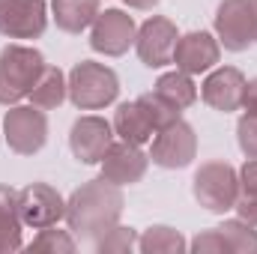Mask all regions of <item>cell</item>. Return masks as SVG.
<instances>
[{"label": "cell", "instance_id": "cell-1", "mask_svg": "<svg viewBox=\"0 0 257 254\" xmlns=\"http://www.w3.org/2000/svg\"><path fill=\"white\" fill-rule=\"evenodd\" d=\"M123 206H126V197L120 186L108 183L105 177L87 180L66 200V224L75 233V239L96 242L105 230L120 224Z\"/></svg>", "mask_w": 257, "mask_h": 254}, {"label": "cell", "instance_id": "cell-2", "mask_svg": "<svg viewBox=\"0 0 257 254\" xmlns=\"http://www.w3.org/2000/svg\"><path fill=\"white\" fill-rule=\"evenodd\" d=\"M69 99L78 111H102L120 96V78L111 66L81 60L72 66L69 78Z\"/></svg>", "mask_w": 257, "mask_h": 254}, {"label": "cell", "instance_id": "cell-3", "mask_svg": "<svg viewBox=\"0 0 257 254\" xmlns=\"http://www.w3.org/2000/svg\"><path fill=\"white\" fill-rule=\"evenodd\" d=\"M42 69L45 57L33 45H6L0 51V105H18L27 99Z\"/></svg>", "mask_w": 257, "mask_h": 254}, {"label": "cell", "instance_id": "cell-4", "mask_svg": "<svg viewBox=\"0 0 257 254\" xmlns=\"http://www.w3.org/2000/svg\"><path fill=\"white\" fill-rule=\"evenodd\" d=\"M194 200L215 215H224L236 206L239 197V171L230 162H203L194 174Z\"/></svg>", "mask_w": 257, "mask_h": 254}, {"label": "cell", "instance_id": "cell-5", "mask_svg": "<svg viewBox=\"0 0 257 254\" xmlns=\"http://www.w3.org/2000/svg\"><path fill=\"white\" fill-rule=\"evenodd\" d=\"M3 141L18 156H36L48 144V117L36 105H9L3 117Z\"/></svg>", "mask_w": 257, "mask_h": 254}, {"label": "cell", "instance_id": "cell-6", "mask_svg": "<svg viewBox=\"0 0 257 254\" xmlns=\"http://www.w3.org/2000/svg\"><path fill=\"white\" fill-rule=\"evenodd\" d=\"M197 156V135L194 129L180 117L168 126H162L153 135V144H150V162L165 168V171H180V168H189Z\"/></svg>", "mask_w": 257, "mask_h": 254}, {"label": "cell", "instance_id": "cell-7", "mask_svg": "<svg viewBox=\"0 0 257 254\" xmlns=\"http://www.w3.org/2000/svg\"><path fill=\"white\" fill-rule=\"evenodd\" d=\"M215 36L224 51H248L254 45V9L251 0H221L215 9Z\"/></svg>", "mask_w": 257, "mask_h": 254}, {"label": "cell", "instance_id": "cell-8", "mask_svg": "<svg viewBox=\"0 0 257 254\" xmlns=\"http://www.w3.org/2000/svg\"><path fill=\"white\" fill-rule=\"evenodd\" d=\"M135 36H138V24L128 12L105 9L96 15V21L90 27V48L105 57H123L135 45Z\"/></svg>", "mask_w": 257, "mask_h": 254}, {"label": "cell", "instance_id": "cell-9", "mask_svg": "<svg viewBox=\"0 0 257 254\" xmlns=\"http://www.w3.org/2000/svg\"><path fill=\"white\" fill-rule=\"evenodd\" d=\"M177 24L165 15H150L135 36V51L141 57V63L150 69H162V66L174 63V48H177Z\"/></svg>", "mask_w": 257, "mask_h": 254}, {"label": "cell", "instance_id": "cell-10", "mask_svg": "<svg viewBox=\"0 0 257 254\" xmlns=\"http://www.w3.org/2000/svg\"><path fill=\"white\" fill-rule=\"evenodd\" d=\"M18 212H21L24 227L42 230V227H51L60 218H66V200L48 183H30L27 189L18 191Z\"/></svg>", "mask_w": 257, "mask_h": 254}, {"label": "cell", "instance_id": "cell-11", "mask_svg": "<svg viewBox=\"0 0 257 254\" xmlns=\"http://www.w3.org/2000/svg\"><path fill=\"white\" fill-rule=\"evenodd\" d=\"M48 27L45 0H0V36L39 39Z\"/></svg>", "mask_w": 257, "mask_h": 254}, {"label": "cell", "instance_id": "cell-12", "mask_svg": "<svg viewBox=\"0 0 257 254\" xmlns=\"http://www.w3.org/2000/svg\"><path fill=\"white\" fill-rule=\"evenodd\" d=\"M111 144H114V126L105 117L87 114V117H78L72 123L69 150L81 165H99Z\"/></svg>", "mask_w": 257, "mask_h": 254}, {"label": "cell", "instance_id": "cell-13", "mask_svg": "<svg viewBox=\"0 0 257 254\" xmlns=\"http://www.w3.org/2000/svg\"><path fill=\"white\" fill-rule=\"evenodd\" d=\"M102 177L114 186H135L144 180L147 168H150V156L138 147V144H128V141H117L108 147V153L102 156Z\"/></svg>", "mask_w": 257, "mask_h": 254}, {"label": "cell", "instance_id": "cell-14", "mask_svg": "<svg viewBox=\"0 0 257 254\" xmlns=\"http://www.w3.org/2000/svg\"><path fill=\"white\" fill-rule=\"evenodd\" d=\"M242 93H245V75L236 66H218L200 84L203 102L212 111H221V114H230V111L242 108Z\"/></svg>", "mask_w": 257, "mask_h": 254}, {"label": "cell", "instance_id": "cell-15", "mask_svg": "<svg viewBox=\"0 0 257 254\" xmlns=\"http://www.w3.org/2000/svg\"><path fill=\"white\" fill-rule=\"evenodd\" d=\"M218 57H221V45L206 30H192V33L180 36L177 39V48H174V63H177L180 72H186V75L209 72L212 66L218 63Z\"/></svg>", "mask_w": 257, "mask_h": 254}, {"label": "cell", "instance_id": "cell-16", "mask_svg": "<svg viewBox=\"0 0 257 254\" xmlns=\"http://www.w3.org/2000/svg\"><path fill=\"white\" fill-rule=\"evenodd\" d=\"M24 221L18 212V191L12 186H0V254L24 248Z\"/></svg>", "mask_w": 257, "mask_h": 254}, {"label": "cell", "instance_id": "cell-17", "mask_svg": "<svg viewBox=\"0 0 257 254\" xmlns=\"http://www.w3.org/2000/svg\"><path fill=\"white\" fill-rule=\"evenodd\" d=\"M111 126H114V135H117L120 141L138 144V147H144V144L153 141V135H156V126L150 123V117H147V111L141 108L138 99H135V102H123V105L117 108Z\"/></svg>", "mask_w": 257, "mask_h": 254}, {"label": "cell", "instance_id": "cell-18", "mask_svg": "<svg viewBox=\"0 0 257 254\" xmlns=\"http://www.w3.org/2000/svg\"><path fill=\"white\" fill-rule=\"evenodd\" d=\"M51 18L63 33H84L93 27L99 9V0H51Z\"/></svg>", "mask_w": 257, "mask_h": 254}, {"label": "cell", "instance_id": "cell-19", "mask_svg": "<svg viewBox=\"0 0 257 254\" xmlns=\"http://www.w3.org/2000/svg\"><path fill=\"white\" fill-rule=\"evenodd\" d=\"M66 96H69L66 75L57 69V66L45 63L39 81L33 84V90H30L27 99H30V105H36V108H42V111H51V108H60V105H63Z\"/></svg>", "mask_w": 257, "mask_h": 254}, {"label": "cell", "instance_id": "cell-20", "mask_svg": "<svg viewBox=\"0 0 257 254\" xmlns=\"http://www.w3.org/2000/svg\"><path fill=\"white\" fill-rule=\"evenodd\" d=\"M153 93L156 96H162L168 105H174L177 111H186V108H192L194 102H197V84L192 81V75H186V72H165L159 81H156V87H153Z\"/></svg>", "mask_w": 257, "mask_h": 254}, {"label": "cell", "instance_id": "cell-21", "mask_svg": "<svg viewBox=\"0 0 257 254\" xmlns=\"http://www.w3.org/2000/svg\"><path fill=\"white\" fill-rule=\"evenodd\" d=\"M186 248L189 242L183 239V233L168 224H153L138 236V251L144 254H180Z\"/></svg>", "mask_w": 257, "mask_h": 254}, {"label": "cell", "instance_id": "cell-22", "mask_svg": "<svg viewBox=\"0 0 257 254\" xmlns=\"http://www.w3.org/2000/svg\"><path fill=\"white\" fill-rule=\"evenodd\" d=\"M233 209L239 212V218L257 227V159H245V165L239 168V197Z\"/></svg>", "mask_w": 257, "mask_h": 254}, {"label": "cell", "instance_id": "cell-23", "mask_svg": "<svg viewBox=\"0 0 257 254\" xmlns=\"http://www.w3.org/2000/svg\"><path fill=\"white\" fill-rule=\"evenodd\" d=\"M218 230L227 239V245H230L233 254H254L257 251V230H254V224H248L245 218H227Z\"/></svg>", "mask_w": 257, "mask_h": 254}, {"label": "cell", "instance_id": "cell-24", "mask_svg": "<svg viewBox=\"0 0 257 254\" xmlns=\"http://www.w3.org/2000/svg\"><path fill=\"white\" fill-rule=\"evenodd\" d=\"M30 251H63V254H72L78 248V242H75V233L72 230H60L57 224H51V227H42L36 236H33V242L27 245Z\"/></svg>", "mask_w": 257, "mask_h": 254}, {"label": "cell", "instance_id": "cell-25", "mask_svg": "<svg viewBox=\"0 0 257 254\" xmlns=\"http://www.w3.org/2000/svg\"><path fill=\"white\" fill-rule=\"evenodd\" d=\"M93 248L99 254H126V251H132V248H138V233H135V227L114 224L111 230H105V233L93 242Z\"/></svg>", "mask_w": 257, "mask_h": 254}, {"label": "cell", "instance_id": "cell-26", "mask_svg": "<svg viewBox=\"0 0 257 254\" xmlns=\"http://www.w3.org/2000/svg\"><path fill=\"white\" fill-rule=\"evenodd\" d=\"M138 102H141V108L147 111V117H150V123L156 126V132L162 126H168V123H174V120H180L183 117V111H177L174 105H168L162 96H156L153 90L150 93H144V96H138Z\"/></svg>", "mask_w": 257, "mask_h": 254}, {"label": "cell", "instance_id": "cell-27", "mask_svg": "<svg viewBox=\"0 0 257 254\" xmlns=\"http://www.w3.org/2000/svg\"><path fill=\"white\" fill-rule=\"evenodd\" d=\"M189 248H192L194 254H224V251H230V245H227V239L221 236L218 227H209V230L197 233L192 242H189Z\"/></svg>", "mask_w": 257, "mask_h": 254}, {"label": "cell", "instance_id": "cell-28", "mask_svg": "<svg viewBox=\"0 0 257 254\" xmlns=\"http://www.w3.org/2000/svg\"><path fill=\"white\" fill-rule=\"evenodd\" d=\"M236 141H239V150L257 159V114H242L239 123H236Z\"/></svg>", "mask_w": 257, "mask_h": 254}, {"label": "cell", "instance_id": "cell-29", "mask_svg": "<svg viewBox=\"0 0 257 254\" xmlns=\"http://www.w3.org/2000/svg\"><path fill=\"white\" fill-rule=\"evenodd\" d=\"M242 108H245V114H257V78L245 81V93H242Z\"/></svg>", "mask_w": 257, "mask_h": 254}, {"label": "cell", "instance_id": "cell-30", "mask_svg": "<svg viewBox=\"0 0 257 254\" xmlns=\"http://www.w3.org/2000/svg\"><path fill=\"white\" fill-rule=\"evenodd\" d=\"M126 6L132 9H153V6H159V0H123Z\"/></svg>", "mask_w": 257, "mask_h": 254}, {"label": "cell", "instance_id": "cell-31", "mask_svg": "<svg viewBox=\"0 0 257 254\" xmlns=\"http://www.w3.org/2000/svg\"><path fill=\"white\" fill-rule=\"evenodd\" d=\"M251 9H254V42H257V0H251Z\"/></svg>", "mask_w": 257, "mask_h": 254}, {"label": "cell", "instance_id": "cell-32", "mask_svg": "<svg viewBox=\"0 0 257 254\" xmlns=\"http://www.w3.org/2000/svg\"><path fill=\"white\" fill-rule=\"evenodd\" d=\"M0 138H3V132H0Z\"/></svg>", "mask_w": 257, "mask_h": 254}]
</instances>
